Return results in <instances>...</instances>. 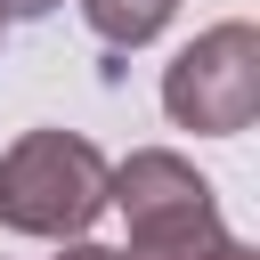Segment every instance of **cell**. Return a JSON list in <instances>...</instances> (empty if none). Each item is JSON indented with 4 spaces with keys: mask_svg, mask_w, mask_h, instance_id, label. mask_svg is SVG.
Masks as SVG:
<instances>
[{
    "mask_svg": "<svg viewBox=\"0 0 260 260\" xmlns=\"http://www.w3.org/2000/svg\"><path fill=\"white\" fill-rule=\"evenodd\" d=\"M106 203H122V219H130V252L122 260H260L252 244L228 236L219 187L171 146H138L130 162H114L106 171Z\"/></svg>",
    "mask_w": 260,
    "mask_h": 260,
    "instance_id": "cell-1",
    "label": "cell"
},
{
    "mask_svg": "<svg viewBox=\"0 0 260 260\" xmlns=\"http://www.w3.org/2000/svg\"><path fill=\"white\" fill-rule=\"evenodd\" d=\"M57 260H122V252H106V244H65Z\"/></svg>",
    "mask_w": 260,
    "mask_h": 260,
    "instance_id": "cell-6",
    "label": "cell"
},
{
    "mask_svg": "<svg viewBox=\"0 0 260 260\" xmlns=\"http://www.w3.org/2000/svg\"><path fill=\"white\" fill-rule=\"evenodd\" d=\"M0 32H8V16H0Z\"/></svg>",
    "mask_w": 260,
    "mask_h": 260,
    "instance_id": "cell-7",
    "label": "cell"
},
{
    "mask_svg": "<svg viewBox=\"0 0 260 260\" xmlns=\"http://www.w3.org/2000/svg\"><path fill=\"white\" fill-rule=\"evenodd\" d=\"M49 8H57V0H0V16H8V24H24V16H49Z\"/></svg>",
    "mask_w": 260,
    "mask_h": 260,
    "instance_id": "cell-5",
    "label": "cell"
},
{
    "mask_svg": "<svg viewBox=\"0 0 260 260\" xmlns=\"http://www.w3.org/2000/svg\"><path fill=\"white\" fill-rule=\"evenodd\" d=\"M106 154L73 130H24L0 154V228L16 236H49V244H81L89 219L106 211Z\"/></svg>",
    "mask_w": 260,
    "mask_h": 260,
    "instance_id": "cell-2",
    "label": "cell"
},
{
    "mask_svg": "<svg viewBox=\"0 0 260 260\" xmlns=\"http://www.w3.org/2000/svg\"><path fill=\"white\" fill-rule=\"evenodd\" d=\"M162 114L195 138H236L260 114V24L228 16L162 65Z\"/></svg>",
    "mask_w": 260,
    "mask_h": 260,
    "instance_id": "cell-3",
    "label": "cell"
},
{
    "mask_svg": "<svg viewBox=\"0 0 260 260\" xmlns=\"http://www.w3.org/2000/svg\"><path fill=\"white\" fill-rule=\"evenodd\" d=\"M81 16H89V32H98L114 57H130V49H146V41L179 16V0H81Z\"/></svg>",
    "mask_w": 260,
    "mask_h": 260,
    "instance_id": "cell-4",
    "label": "cell"
}]
</instances>
